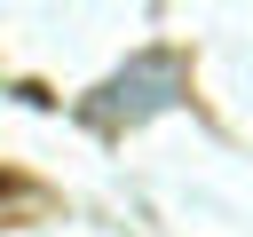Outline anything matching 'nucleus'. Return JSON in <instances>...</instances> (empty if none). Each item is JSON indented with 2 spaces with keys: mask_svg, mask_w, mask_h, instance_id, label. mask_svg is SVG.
<instances>
[{
  "mask_svg": "<svg viewBox=\"0 0 253 237\" xmlns=\"http://www.w3.org/2000/svg\"><path fill=\"white\" fill-rule=\"evenodd\" d=\"M182 87H190V63H182L174 47H150V55H134L119 79H103V87L87 95V126H95V134H119V126L150 118L158 103H174Z\"/></svg>",
  "mask_w": 253,
  "mask_h": 237,
  "instance_id": "f257e3e1",
  "label": "nucleus"
},
{
  "mask_svg": "<svg viewBox=\"0 0 253 237\" xmlns=\"http://www.w3.org/2000/svg\"><path fill=\"white\" fill-rule=\"evenodd\" d=\"M55 198L40 190V182H24V174H0V229H16V221H40Z\"/></svg>",
  "mask_w": 253,
  "mask_h": 237,
  "instance_id": "f03ea898",
  "label": "nucleus"
}]
</instances>
